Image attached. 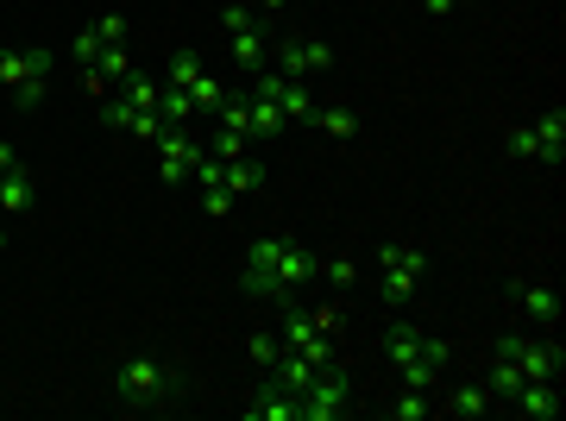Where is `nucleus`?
Masks as SVG:
<instances>
[{"label":"nucleus","instance_id":"1","mask_svg":"<svg viewBox=\"0 0 566 421\" xmlns=\"http://www.w3.org/2000/svg\"><path fill=\"white\" fill-rule=\"evenodd\" d=\"M322 271V259L296 240H252V259H245L240 283L245 296H290V290H303L308 277Z\"/></svg>","mask_w":566,"mask_h":421},{"label":"nucleus","instance_id":"2","mask_svg":"<svg viewBox=\"0 0 566 421\" xmlns=\"http://www.w3.org/2000/svg\"><path fill=\"white\" fill-rule=\"evenodd\" d=\"M385 352H390V365L403 371V390H428V397H434V383H441L447 359H453V346L428 340L422 327H409V322L385 327Z\"/></svg>","mask_w":566,"mask_h":421},{"label":"nucleus","instance_id":"3","mask_svg":"<svg viewBox=\"0 0 566 421\" xmlns=\"http://www.w3.org/2000/svg\"><path fill=\"white\" fill-rule=\"evenodd\" d=\"M114 397H120L126 409H164V402L177 397V371L164 359H151V352H133V359H120V371H114Z\"/></svg>","mask_w":566,"mask_h":421},{"label":"nucleus","instance_id":"4","mask_svg":"<svg viewBox=\"0 0 566 421\" xmlns=\"http://www.w3.org/2000/svg\"><path fill=\"white\" fill-rule=\"evenodd\" d=\"M334 327H340L334 308H290L283 315V346L303 352L308 365H334Z\"/></svg>","mask_w":566,"mask_h":421},{"label":"nucleus","instance_id":"5","mask_svg":"<svg viewBox=\"0 0 566 421\" xmlns=\"http://www.w3.org/2000/svg\"><path fill=\"white\" fill-rule=\"evenodd\" d=\"M422 277H428V252L416 245H378V296L385 302H416L422 296Z\"/></svg>","mask_w":566,"mask_h":421},{"label":"nucleus","instance_id":"6","mask_svg":"<svg viewBox=\"0 0 566 421\" xmlns=\"http://www.w3.org/2000/svg\"><path fill=\"white\" fill-rule=\"evenodd\" d=\"M0 88L13 107H39L51 88V51H0Z\"/></svg>","mask_w":566,"mask_h":421},{"label":"nucleus","instance_id":"7","mask_svg":"<svg viewBox=\"0 0 566 421\" xmlns=\"http://www.w3.org/2000/svg\"><path fill=\"white\" fill-rule=\"evenodd\" d=\"M510 158L560 164L566 158V114H560V107H547V114H535L528 126H516V133H510Z\"/></svg>","mask_w":566,"mask_h":421},{"label":"nucleus","instance_id":"8","mask_svg":"<svg viewBox=\"0 0 566 421\" xmlns=\"http://www.w3.org/2000/svg\"><path fill=\"white\" fill-rule=\"evenodd\" d=\"M497 352H504L523 378H547V383H560V365H566V352H560V340H523V334H504L497 340Z\"/></svg>","mask_w":566,"mask_h":421},{"label":"nucleus","instance_id":"9","mask_svg":"<svg viewBox=\"0 0 566 421\" xmlns=\"http://www.w3.org/2000/svg\"><path fill=\"white\" fill-rule=\"evenodd\" d=\"M151 151H158V182H170V189L189 182L196 177V164H202V139H196L189 126H164V139L151 145Z\"/></svg>","mask_w":566,"mask_h":421},{"label":"nucleus","instance_id":"10","mask_svg":"<svg viewBox=\"0 0 566 421\" xmlns=\"http://www.w3.org/2000/svg\"><path fill=\"white\" fill-rule=\"evenodd\" d=\"M296 409H303V421H334V415H346V378L334 371V365H322V371L308 378V390L296 397Z\"/></svg>","mask_w":566,"mask_h":421},{"label":"nucleus","instance_id":"11","mask_svg":"<svg viewBox=\"0 0 566 421\" xmlns=\"http://www.w3.org/2000/svg\"><path fill=\"white\" fill-rule=\"evenodd\" d=\"M252 95H259V101H277L283 120H308V114H315L308 82H290V76H277V70H259V76H252Z\"/></svg>","mask_w":566,"mask_h":421},{"label":"nucleus","instance_id":"12","mask_svg":"<svg viewBox=\"0 0 566 421\" xmlns=\"http://www.w3.org/2000/svg\"><path fill=\"white\" fill-rule=\"evenodd\" d=\"M322 70H334V51L322 39H283L277 44V76L308 82V76H322Z\"/></svg>","mask_w":566,"mask_h":421},{"label":"nucleus","instance_id":"13","mask_svg":"<svg viewBox=\"0 0 566 421\" xmlns=\"http://www.w3.org/2000/svg\"><path fill=\"white\" fill-rule=\"evenodd\" d=\"M32 201H39L32 170L20 164V151H13V145H0V214H25Z\"/></svg>","mask_w":566,"mask_h":421},{"label":"nucleus","instance_id":"14","mask_svg":"<svg viewBox=\"0 0 566 421\" xmlns=\"http://www.w3.org/2000/svg\"><path fill=\"white\" fill-rule=\"evenodd\" d=\"M504 409H516V415H528V421H554V415H560V383L523 378V390H516V397H510Z\"/></svg>","mask_w":566,"mask_h":421},{"label":"nucleus","instance_id":"15","mask_svg":"<svg viewBox=\"0 0 566 421\" xmlns=\"http://www.w3.org/2000/svg\"><path fill=\"white\" fill-rule=\"evenodd\" d=\"M245 415H252V421H303V409H296V390H283V383L271 378L259 397L245 402Z\"/></svg>","mask_w":566,"mask_h":421},{"label":"nucleus","instance_id":"16","mask_svg":"<svg viewBox=\"0 0 566 421\" xmlns=\"http://www.w3.org/2000/svg\"><path fill=\"white\" fill-rule=\"evenodd\" d=\"M510 302H516V308H523L535 327H554V322H560V296H554L547 283H516V290H510Z\"/></svg>","mask_w":566,"mask_h":421},{"label":"nucleus","instance_id":"17","mask_svg":"<svg viewBox=\"0 0 566 421\" xmlns=\"http://www.w3.org/2000/svg\"><path fill=\"white\" fill-rule=\"evenodd\" d=\"M227 51H233V63H240L245 76H259L264 63H271V39H264L259 25H245V32H227Z\"/></svg>","mask_w":566,"mask_h":421},{"label":"nucleus","instance_id":"18","mask_svg":"<svg viewBox=\"0 0 566 421\" xmlns=\"http://www.w3.org/2000/svg\"><path fill=\"white\" fill-rule=\"evenodd\" d=\"M441 409H447V415H460V421H479V415H491L497 402H491L485 383H465V390H453V397H447Z\"/></svg>","mask_w":566,"mask_h":421},{"label":"nucleus","instance_id":"19","mask_svg":"<svg viewBox=\"0 0 566 421\" xmlns=\"http://www.w3.org/2000/svg\"><path fill=\"white\" fill-rule=\"evenodd\" d=\"M308 120L322 126L327 139H359V114H353V107H322V101H315V114H308Z\"/></svg>","mask_w":566,"mask_h":421},{"label":"nucleus","instance_id":"20","mask_svg":"<svg viewBox=\"0 0 566 421\" xmlns=\"http://www.w3.org/2000/svg\"><path fill=\"white\" fill-rule=\"evenodd\" d=\"M182 95H189V107H196V114H214V107L227 101V82H221V76H208V70H202V76L189 82Z\"/></svg>","mask_w":566,"mask_h":421},{"label":"nucleus","instance_id":"21","mask_svg":"<svg viewBox=\"0 0 566 421\" xmlns=\"http://www.w3.org/2000/svg\"><path fill=\"white\" fill-rule=\"evenodd\" d=\"M485 390H491V402H510L516 390H523V371L497 352V365H491V378H485Z\"/></svg>","mask_w":566,"mask_h":421},{"label":"nucleus","instance_id":"22","mask_svg":"<svg viewBox=\"0 0 566 421\" xmlns=\"http://www.w3.org/2000/svg\"><path fill=\"white\" fill-rule=\"evenodd\" d=\"M283 126H290V120H283L277 101H259V95H252V139H277Z\"/></svg>","mask_w":566,"mask_h":421},{"label":"nucleus","instance_id":"23","mask_svg":"<svg viewBox=\"0 0 566 421\" xmlns=\"http://www.w3.org/2000/svg\"><path fill=\"white\" fill-rule=\"evenodd\" d=\"M422 415H434V397L428 390H403L397 397V421H422Z\"/></svg>","mask_w":566,"mask_h":421},{"label":"nucleus","instance_id":"24","mask_svg":"<svg viewBox=\"0 0 566 421\" xmlns=\"http://www.w3.org/2000/svg\"><path fill=\"white\" fill-rule=\"evenodd\" d=\"M252 359H259L264 371H271V365L283 359V340H277V334H252Z\"/></svg>","mask_w":566,"mask_h":421},{"label":"nucleus","instance_id":"25","mask_svg":"<svg viewBox=\"0 0 566 421\" xmlns=\"http://www.w3.org/2000/svg\"><path fill=\"white\" fill-rule=\"evenodd\" d=\"M322 271H327V283H340V290H346V283H359V264H353V259H327Z\"/></svg>","mask_w":566,"mask_h":421},{"label":"nucleus","instance_id":"26","mask_svg":"<svg viewBox=\"0 0 566 421\" xmlns=\"http://www.w3.org/2000/svg\"><path fill=\"white\" fill-rule=\"evenodd\" d=\"M428 13H434V20H447V13H453V7H460V0H422Z\"/></svg>","mask_w":566,"mask_h":421},{"label":"nucleus","instance_id":"27","mask_svg":"<svg viewBox=\"0 0 566 421\" xmlns=\"http://www.w3.org/2000/svg\"><path fill=\"white\" fill-rule=\"evenodd\" d=\"M259 7H290V0H259Z\"/></svg>","mask_w":566,"mask_h":421},{"label":"nucleus","instance_id":"28","mask_svg":"<svg viewBox=\"0 0 566 421\" xmlns=\"http://www.w3.org/2000/svg\"><path fill=\"white\" fill-rule=\"evenodd\" d=\"M0 245H7V233H0Z\"/></svg>","mask_w":566,"mask_h":421}]
</instances>
